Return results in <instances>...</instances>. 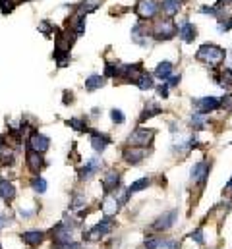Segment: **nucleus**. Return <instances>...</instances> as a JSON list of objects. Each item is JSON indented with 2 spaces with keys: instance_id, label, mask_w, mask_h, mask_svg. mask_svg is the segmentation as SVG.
<instances>
[{
  "instance_id": "6e6552de",
  "label": "nucleus",
  "mask_w": 232,
  "mask_h": 249,
  "mask_svg": "<svg viewBox=\"0 0 232 249\" xmlns=\"http://www.w3.org/2000/svg\"><path fill=\"white\" fill-rule=\"evenodd\" d=\"M147 149L145 147H126L124 151H122V159H124V162H128V164H132V166H135V164H139V162H143L145 159H147Z\"/></svg>"
},
{
  "instance_id": "4c0bfd02",
  "label": "nucleus",
  "mask_w": 232,
  "mask_h": 249,
  "mask_svg": "<svg viewBox=\"0 0 232 249\" xmlns=\"http://www.w3.org/2000/svg\"><path fill=\"white\" fill-rule=\"evenodd\" d=\"M180 79H182V75L178 73V75H171V77H169L165 83H167L169 87H176V85H180Z\"/></svg>"
},
{
  "instance_id": "a211bd4d",
  "label": "nucleus",
  "mask_w": 232,
  "mask_h": 249,
  "mask_svg": "<svg viewBox=\"0 0 232 249\" xmlns=\"http://www.w3.org/2000/svg\"><path fill=\"white\" fill-rule=\"evenodd\" d=\"M16 186L12 184V182H8V180H0V199L2 201H6V203H10V201H14L16 199Z\"/></svg>"
},
{
  "instance_id": "f257e3e1",
  "label": "nucleus",
  "mask_w": 232,
  "mask_h": 249,
  "mask_svg": "<svg viewBox=\"0 0 232 249\" xmlns=\"http://www.w3.org/2000/svg\"><path fill=\"white\" fill-rule=\"evenodd\" d=\"M225 49H221L219 45H213V43H205L199 47V51L195 53V60L197 62H203L207 66H221L225 62Z\"/></svg>"
},
{
  "instance_id": "f03ea898",
  "label": "nucleus",
  "mask_w": 232,
  "mask_h": 249,
  "mask_svg": "<svg viewBox=\"0 0 232 249\" xmlns=\"http://www.w3.org/2000/svg\"><path fill=\"white\" fill-rule=\"evenodd\" d=\"M116 228V220L113 216H105L101 222H97L91 230H87V232H83V240H87V242H99L101 238H105L107 234H111L113 230Z\"/></svg>"
},
{
  "instance_id": "c03bdc74",
  "label": "nucleus",
  "mask_w": 232,
  "mask_h": 249,
  "mask_svg": "<svg viewBox=\"0 0 232 249\" xmlns=\"http://www.w3.org/2000/svg\"><path fill=\"white\" fill-rule=\"evenodd\" d=\"M225 189H227V193H231V195H232V178L229 180V184H227V187H225Z\"/></svg>"
},
{
  "instance_id": "ea45409f",
  "label": "nucleus",
  "mask_w": 232,
  "mask_h": 249,
  "mask_svg": "<svg viewBox=\"0 0 232 249\" xmlns=\"http://www.w3.org/2000/svg\"><path fill=\"white\" fill-rule=\"evenodd\" d=\"M221 107H225V108H232V95L229 93L227 97H223L221 99Z\"/></svg>"
},
{
  "instance_id": "79ce46f5",
  "label": "nucleus",
  "mask_w": 232,
  "mask_h": 249,
  "mask_svg": "<svg viewBox=\"0 0 232 249\" xmlns=\"http://www.w3.org/2000/svg\"><path fill=\"white\" fill-rule=\"evenodd\" d=\"M6 145H8V137H6L4 133H0V151L6 149Z\"/></svg>"
},
{
  "instance_id": "a878e982",
  "label": "nucleus",
  "mask_w": 232,
  "mask_h": 249,
  "mask_svg": "<svg viewBox=\"0 0 232 249\" xmlns=\"http://www.w3.org/2000/svg\"><path fill=\"white\" fill-rule=\"evenodd\" d=\"M101 4H103V0H85V2H81L79 6H76V8H77L79 14H85V16H87V14L95 12Z\"/></svg>"
},
{
  "instance_id": "b1692460",
  "label": "nucleus",
  "mask_w": 232,
  "mask_h": 249,
  "mask_svg": "<svg viewBox=\"0 0 232 249\" xmlns=\"http://www.w3.org/2000/svg\"><path fill=\"white\" fill-rule=\"evenodd\" d=\"M171 75H173V62L163 60V62L155 68V77H159L161 81H167Z\"/></svg>"
},
{
  "instance_id": "49530a36",
  "label": "nucleus",
  "mask_w": 232,
  "mask_h": 249,
  "mask_svg": "<svg viewBox=\"0 0 232 249\" xmlns=\"http://www.w3.org/2000/svg\"><path fill=\"white\" fill-rule=\"evenodd\" d=\"M0 249H2V246H0Z\"/></svg>"
},
{
  "instance_id": "9d476101",
  "label": "nucleus",
  "mask_w": 232,
  "mask_h": 249,
  "mask_svg": "<svg viewBox=\"0 0 232 249\" xmlns=\"http://www.w3.org/2000/svg\"><path fill=\"white\" fill-rule=\"evenodd\" d=\"M193 107H195V112L197 114H209V112H215L217 108H221V99L217 97H203V99H197L193 101Z\"/></svg>"
},
{
  "instance_id": "412c9836",
  "label": "nucleus",
  "mask_w": 232,
  "mask_h": 249,
  "mask_svg": "<svg viewBox=\"0 0 232 249\" xmlns=\"http://www.w3.org/2000/svg\"><path fill=\"white\" fill-rule=\"evenodd\" d=\"M53 58H55V62H57L58 68H66V66H70L72 64V54H70V51H66V49H55V53H53Z\"/></svg>"
},
{
  "instance_id": "0eeeda50",
  "label": "nucleus",
  "mask_w": 232,
  "mask_h": 249,
  "mask_svg": "<svg viewBox=\"0 0 232 249\" xmlns=\"http://www.w3.org/2000/svg\"><path fill=\"white\" fill-rule=\"evenodd\" d=\"M101 168H103V159H101L99 155L91 157V159H89V160L79 168V172H77V174H79V180H81V182L91 180V178H93Z\"/></svg>"
},
{
  "instance_id": "5701e85b",
  "label": "nucleus",
  "mask_w": 232,
  "mask_h": 249,
  "mask_svg": "<svg viewBox=\"0 0 232 249\" xmlns=\"http://www.w3.org/2000/svg\"><path fill=\"white\" fill-rule=\"evenodd\" d=\"M134 83H135V85H137L141 91H149V89H153V85H155V79H153V75H151V73H147V71H141Z\"/></svg>"
},
{
  "instance_id": "a19ab883",
  "label": "nucleus",
  "mask_w": 232,
  "mask_h": 249,
  "mask_svg": "<svg viewBox=\"0 0 232 249\" xmlns=\"http://www.w3.org/2000/svg\"><path fill=\"white\" fill-rule=\"evenodd\" d=\"M215 6H217L219 10H223V8H227V6H231V8H232V0H219Z\"/></svg>"
},
{
  "instance_id": "473e14b6",
  "label": "nucleus",
  "mask_w": 232,
  "mask_h": 249,
  "mask_svg": "<svg viewBox=\"0 0 232 249\" xmlns=\"http://www.w3.org/2000/svg\"><path fill=\"white\" fill-rule=\"evenodd\" d=\"M31 187H33V191H35V193L43 195V193L47 191V182H45V178H41V176H35V178L31 180Z\"/></svg>"
},
{
  "instance_id": "58836bf2",
  "label": "nucleus",
  "mask_w": 232,
  "mask_h": 249,
  "mask_svg": "<svg viewBox=\"0 0 232 249\" xmlns=\"http://www.w3.org/2000/svg\"><path fill=\"white\" fill-rule=\"evenodd\" d=\"M157 95L163 97V99H167V97H169V85H167V83H165V85H159V87H157Z\"/></svg>"
},
{
  "instance_id": "f3484780",
  "label": "nucleus",
  "mask_w": 232,
  "mask_h": 249,
  "mask_svg": "<svg viewBox=\"0 0 232 249\" xmlns=\"http://www.w3.org/2000/svg\"><path fill=\"white\" fill-rule=\"evenodd\" d=\"M178 35H180V39H182L184 43H193V39L197 37V27H195L193 23L186 21V23H182V27L178 29Z\"/></svg>"
},
{
  "instance_id": "f8f14e48",
  "label": "nucleus",
  "mask_w": 232,
  "mask_h": 249,
  "mask_svg": "<svg viewBox=\"0 0 232 249\" xmlns=\"http://www.w3.org/2000/svg\"><path fill=\"white\" fill-rule=\"evenodd\" d=\"M89 135H91V139H89V141H91V147H93V151L99 153V155H101V153L111 145V141H113L107 133H101V131H97V129H89Z\"/></svg>"
},
{
  "instance_id": "f704fd0d",
  "label": "nucleus",
  "mask_w": 232,
  "mask_h": 249,
  "mask_svg": "<svg viewBox=\"0 0 232 249\" xmlns=\"http://www.w3.org/2000/svg\"><path fill=\"white\" fill-rule=\"evenodd\" d=\"M219 29H221L223 33L231 31L232 29V18L231 16H223V18H219Z\"/></svg>"
},
{
  "instance_id": "6ab92c4d",
  "label": "nucleus",
  "mask_w": 232,
  "mask_h": 249,
  "mask_svg": "<svg viewBox=\"0 0 232 249\" xmlns=\"http://www.w3.org/2000/svg\"><path fill=\"white\" fill-rule=\"evenodd\" d=\"M103 85H105V75H101V73H91V75L85 79V91H89V93L101 89Z\"/></svg>"
},
{
  "instance_id": "c9c22d12",
  "label": "nucleus",
  "mask_w": 232,
  "mask_h": 249,
  "mask_svg": "<svg viewBox=\"0 0 232 249\" xmlns=\"http://www.w3.org/2000/svg\"><path fill=\"white\" fill-rule=\"evenodd\" d=\"M111 118H113V122L118 125L126 122V116H124V112H122L120 108H113V110H111Z\"/></svg>"
},
{
  "instance_id": "bb28decb",
  "label": "nucleus",
  "mask_w": 232,
  "mask_h": 249,
  "mask_svg": "<svg viewBox=\"0 0 232 249\" xmlns=\"http://www.w3.org/2000/svg\"><path fill=\"white\" fill-rule=\"evenodd\" d=\"M14 162H16V155H14V151H6V149H2L0 151V166L2 168H8V166H14Z\"/></svg>"
},
{
  "instance_id": "4468645a",
  "label": "nucleus",
  "mask_w": 232,
  "mask_h": 249,
  "mask_svg": "<svg viewBox=\"0 0 232 249\" xmlns=\"http://www.w3.org/2000/svg\"><path fill=\"white\" fill-rule=\"evenodd\" d=\"M176 218H178V211H169V213L161 214V216L153 222V228H155V230H169V228L174 226Z\"/></svg>"
},
{
  "instance_id": "c85d7f7f",
  "label": "nucleus",
  "mask_w": 232,
  "mask_h": 249,
  "mask_svg": "<svg viewBox=\"0 0 232 249\" xmlns=\"http://www.w3.org/2000/svg\"><path fill=\"white\" fill-rule=\"evenodd\" d=\"M217 81H219V85H221V87L231 89L232 87V70L231 68H225V70L221 71V77H219Z\"/></svg>"
},
{
  "instance_id": "37998d69",
  "label": "nucleus",
  "mask_w": 232,
  "mask_h": 249,
  "mask_svg": "<svg viewBox=\"0 0 232 249\" xmlns=\"http://www.w3.org/2000/svg\"><path fill=\"white\" fill-rule=\"evenodd\" d=\"M8 224H10V220H8L4 214H0V228H2V226H8Z\"/></svg>"
},
{
  "instance_id": "7ed1b4c3",
  "label": "nucleus",
  "mask_w": 232,
  "mask_h": 249,
  "mask_svg": "<svg viewBox=\"0 0 232 249\" xmlns=\"http://www.w3.org/2000/svg\"><path fill=\"white\" fill-rule=\"evenodd\" d=\"M153 31V39L155 41H169V39H173L174 35L178 33V27L174 25L173 18H165V19H161V21H157V25L151 29Z\"/></svg>"
},
{
  "instance_id": "1a4fd4ad",
  "label": "nucleus",
  "mask_w": 232,
  "mask_h": 249,
  "mask_svg": "<svg viewBox=\"0 0 232 249\" xmlns=\"http://www.w3.org/2000/svg\"><path fill=\"white\" fill-rule=\"evenodd\" d=\"M159 4H157V0H139L137 4H135V14L141 18V19H153L155 16H157V12H159Z\"/></svg>"
},
{
  "instance_id": "9b49d317",
  "label": "nucleus",
  "mask_w": 232,
  "mask_h": 249,
  "mask_svg": "<svg viewBox=\"0 0 232 249\" xmlns=\"http://www.w3.org/2000/svg\"><path fill=\"white\" fill-rule=\"evenodd\" d=\"M153 37V31L145 25V23H135L134 29H132V41L137 43L139 47H147L149 45V39Z\"/></svg>"
},
{
  "instance_id": "ddd939ff",
  "label": "nucleus",
  "mask_w": 232,
  "mask_h": 249,
  "mask_svg": "<svg viewBox=\"0 0 232 249\" xmlns=\"http://www.w3.org/2000/svg\"><path fill=\"white\" fill-rule=\"evenodd\" d=\"M192 180L193 182H197L199 186H205V180H207V176H209V164L205 162V160H201V162H197V164H193L192 166Z\"/></svg>"
},
{
  "instance_id": "2f4dec72",
  "label": "nucleus",
  "mask_w": 232,
  "mask_h": 249,
  "mask_svg": "<svg viewBox=\"0 0 232 249\" xmlns=\"http://www.w3.org/2000/svg\"><path fill=\"white\" fill-rule=\"evenodd\" d=\"M18 6V0H0V14L2 16H10Z\"/></svg>"
},
{
  "instance_id": "7c9ffc66",
  "label": "nucleus",
  "mask_w": 232,
  "mask_h": 249,
  "mask_svg": "<svg viewBox=\"0 0 232 249\" xmlns=\"http://www.w3.org/2000/svg\"><path fill=\"white\" fill-rule=\"evenodd\" d=\"M68 125H70V127H74V129H76V131H79V133L89 131V125H87V122H85L83 118H70V120H68Z\"/></svg>"
},
{
  "instance_id": "20e7f679",
  "label": "nucleus",
  "mask_w": 232,
  "mask_h": 249,
  "mask_svg": "<svg viewBox=\"0 0 232 249\" xmlns=\"http://www.w3.org/2000/svg\"><path fill=\"white\" fill-rule=\"evenodd\" d=\"M25 164H27V170H29L31 174L39 176V174H41V170L47 166V160H45L43 153H37V151H33V149H29V147H25Z\"/></svg>"
},
{
  "instance_id": "c756f323",
  "label": "nucleus",
  "mask_w": 232,
  "mask_h": 249,
  "mask_svg": "<svg viewBox=\"0 0 232 249\" xmlns=\"http://www.w3.org/2000/svg\"><path fill=\"white\" fill-rule=\"evenodd\" d=\"M149 184H151V180H149V178H141V180H135V182H134L132 186H130V187H128V189H126V191H128V193L132 195V193H137V191H143L145 187H149Z\"/></svg>"
},
{
  "instance_id": "4be33fe9",
  "label": "nucleus",
  "mask_w": 232,
  "mask_h": 249,
  "mask_svg": "<svg viewBox=\"0 0 232 249\" xmlns=\"http://www.w3.org/2000/svg\"><path fill=\"white\" fill-rule=\"evenodd\" d=\"M163 112V108L157 105V103H147L145 105V108L141 110V116H139V122L143 124L145 120H149V118H153V116H159Z\"/></svg>"
},
{
  "instance_id": "e433bc0d",
  "label": "nucleus",
  "mask_w": 232,
  "mask_h": 249,
  "mask_svg": "<svg viewBox=\"0 0 232 249\" xmlns=\"http://www.w3.org/2000/svg\"><path fill=\"white\" fill-rule=\"evenodd\" d=\"M190 238H192L193 242H197L199 246H203V244H205V238H203V232H201V230H195V232H192V234H190Z\"/></svg>"
},
{
  "instance_id": "aec40b11",
  "label": "nucleus",
  "mask_w": 232,
  "mask_h": 249,
  "mask_svg": "<svg viewBox=\"0 0 232 249\" xmlns=\"http://www.w3.org/2000/svg\"><path fill=\"white\" fill-rule=\"evenodd\" d=\"M145 248L147 249H161V248H176L174 240H163V238H147L145 240Z\"/></svg>"
},
{
  "instance_id": "393cba45",
  "label": "nucleus",
  "mask_w": 232,
  "mask_h": 249,
  "mask_svg": "<svg viewBox=\"0 0 232 249\" xmlns=\"http://www.w3.org/2000/svg\"><path fill=\"white\" fill-rule=\"evenodd\" d=\"M180 8H182V0H163V4H161V10H163L169 18H173L174 14H178Z\"/></svg>"
},
{
  "instance_id": "423d86ee",
  "label": "nucleus",
  "mask_w": 232,
  "mask_h": 249,
  "mask_svg": "<svg viewBox=\"0 0 232 249\" xmlns=\"http://www.w3.org/2000/svg\"><path fill=\"white\" fill-rule=\"evenodd\" d=\"M25 141H27L25 147H29V149H33L37 153H47L51 149V137L45 135V133H39L37 129H33Z\"/></svg>"
},
{
  "instance_id": "72a5a7b5",
  "label": "nucleus",
  "mask_w": 232,
  "mask_h": 249,
  "mask_svg": "<svg viewBox=\"0 0 232 249\" xmlns=\"http://www.w3.org/2000/svg\"><path fill=\"white\" fill-rule=\"evenodd\" d=\"M85 203H87V199H85V195H81V193H76L74 195V199H72V209L74 211H77V209H81V207H85Z\"/></svg>"
},
{
  "instance_id": "a18cd8bd",
  "label": "nucleus",
  "mask_w": 232,
  "mask_h": 249,
  "mask_svg": "<svg viewBox=\"0 0 232 249\" xmlns=\"http://www.w3.org/2000/svg\"><path fill=\"white\" fill-rule=\"evenodd\" d=\"M18 2H33V0H18Z\"/></svg>"
},
{
  "instance_id": "2eb2a0df",
  "label": "nucleus",
  "mask_w": 232,
  "mask_h": 249,
  "mask_svg": "<svg viewBox=\"0 0 232 249\" xmlns=\"http://www.w3.org/2000/svg\"><path fill=\"white\" fill-rule=\"evenodd\" d=\"M118 187H120V172L109 170V172L103 176V191H105V195L116 191Z\"/></svg>"
},
{
  "instance_id": "cd10ccee",
  "label": "nucleus",
  "mask_w": 232,
  "mask_h": 249,
  "mask_svg": "<svg viewBox=\"0 0 232 249\" xmlns=\"http://www.w3.org/2000/svg\"><path fill=\"white\" fill-rule=\"evenodd\" d=\"M39 31L45 35V37H53V35H57V25H53L49 19H43L41 23H39Z\"/></svg>"
},
{
  "instance_id": "dca6fc26",
  "label": "nucleus",
  "mask_w": 232,
  "mask_h": 249,
  "mask_svg": "<svg viewBox=\"0 0 232 249\" xmlns=\"http://www.w3.org/2000/svg\"><path fill=\"white\" fill-rule=\"evenodd\" d=\"M21 240L29 248H39L43 244V240H45V232L43 230H27V232L21 234Z\"/></svg>"
},
{
  "instance_id": "39448f33",
  "label": "nucleus",
  "mask_w": 232,
  "mask_h": 249,
  "mask_svg": "<svg viewBox=\"0 0 232 249\" xmlns=\"http://www.w3.org/2000/svg\"><path fill=\"white\" fill-rule=\"evenodd\" d=\"M153 137H155V131L153 129H145V127H137L130 133L128 137V145L132 147H147L153 143Z\"/></svg>"
}]
</instances>
